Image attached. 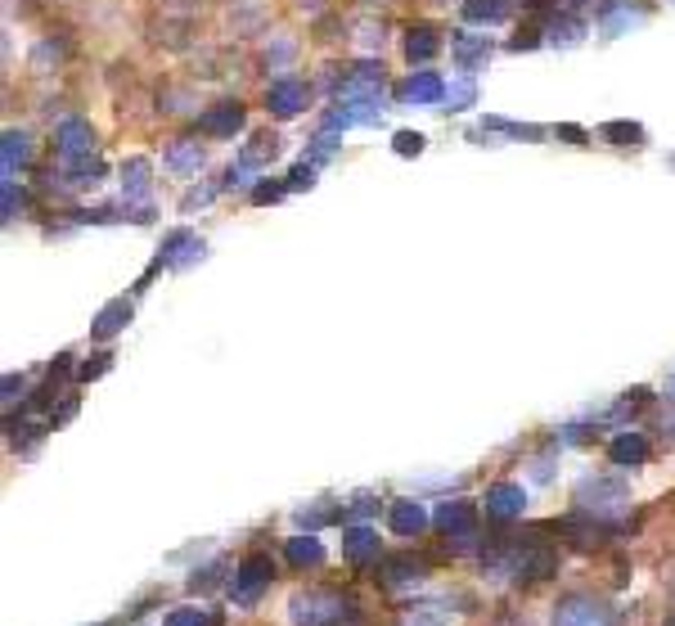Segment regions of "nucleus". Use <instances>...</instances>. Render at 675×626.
Here are the masks:
<instances>
[{
    "mask_svg": "<svg viewBox=\"0 0 675 626\" xmlns=\"http://www.w3.org/2000/svg\"><path fill=\"white\" fill-rule=\"evenodd\" d=\"M351 604L333 590H306L293 599V626H342L351 622Z\"/></svg>",
    "mask_w": 675,
    "mask_h": 626,
    "instance_id": "nucleus-1",
    "label": "nucleus"
},
{
    "mask_svg": "<svg viewBox=\"0 0 675 626\" xmlns=\"http://www.w3.org/2000/svg\"><path fill=\"white\" fill-rule=\"evenodd\" d=\"M554 626H617V613L594 595H567L554 608Z\"/></svg>",
    "mask_w": 675,
    "mask_h": 626,
    "instance_id": "nucleus-2",
    "label": "nucleus"
},
{
    "mask_svg": "<svg viewBox=\"0 0 675 626\" xmlns=\"http://www.w3.org/2000/svg\"><path fill=\"white\" fill-rule=\"evenodd\" d=\"M270 572H275V568H270L266 554H248V559L239 563V572H234V595H239L243 604H248V599H257V590L270 581Z\"/></svg>",
    "mask_w": 675,
    "mask_h": 626,
    "instance_id": "nucleus-3",
    "label": "nucleus"
},
{
    "mask_svg": "<svg viewBox=\"0 0 675 626\" xmlns=\"http://www.w3.org/2000/svg\"><path fill=\"white\" fill-rule=\"evenodd\" d=\"M486 509H491L495 518H513L522 509V491L518 487H495L491 496H486Z\"/></svg>",
    "mask_w": 675,
    "mask_h": 626,
    "instance_id": "nucleus-4",
    "label": "nucleus"
},
{
    "mask_svg": "<svg viewBox=\"0 0 675 626\" xmlns=\"http://www.w3.org/2000/svg\"><path fill=\"white\" fill-rule=\"evenodd\" d=\"M423 527H428V518H423V509H419V505H396V509H392V532H401V536H419Z\"/></svg>",
    "mask_w": 675,
    "mask_h": 626,
    "instance_id": "nucleus-5",
    "label": "nucleus"
},
{
    "mask_svg": "<svg viewBox=\"0 0 675 626\" xmlns=\"http://www.w3.org/2000/svg\"><path fill=\"white\" fill-rule=\"evenodd\" d=\"M387 581H392V586H410V581H423L428 577V568H423V563H410V559H387Z\"/></svg>",
    "mask_w": 675,
    "mask_h": 626,
    "instance_id": "nucleus-6",
    "label": "nucleus"
},
{
    "mask_svg": "<svg viewBox=\"0 0 675 626\" xmlns=\"http://www.w3.org/2000/svg\"><path fill=\"white\" fill-rule=\"evenodd\" d=\"M288 559L302 563V568H315V563H324V550L311 536H297V541H288Z\"/></svg>",
    "mask_w": 675,
    "mask_h": 626,
    "instance_id": "nucleus-7",
    "label": "nucleus"
},
{
    "mask_svg": "<svg viewBox=\"0 0 675 626\" xmlns=\"http://www.w3.org/2000/svg\"><path fill=\"white\" fill-rule=\"evenodd\" d=\"M437 523L446 527V532H468V527H473V509H468L464 500H455V505H446L437 514Z\"/></svg>",
    "mask_w": 675,
    "mask_h": 626,
    "instance_id": "nucleus-8",
    "label": "nucleus"
},
{
    "mask_svg": "<svg viewBox=\"0 0 675 626\" xmlns=\"http://www.w3.org/2000/svg\"><path fill=\"white\" fill-rule=\"evenodd\" d=\"M369 554H378V541L374 532H365V527H356V532H347V559H369Z\"/></svg>",
    "mask_w": 675,
    "mask_h": 626,
    "instance_id": "nucleus-9",
    "label": "nucleus"
},
{
    "mask_svg": "<svg viewBox=\"0 0 675 626\" xmlns=\"http://www.w3.org/2000/svg\"><path fill=\"white\" fill-rule=\"evenodd\" d=\"M167 626H216V617L207 608H176L167 613Z\"/></svg>",
    "mask_w": 675,
    "mask_h": 626,
    "instance_id": "nucleus-10",
    "label": "nucleus"
},
{
    "mask_svg": "<svg viewBox=\"0 0 675 626\" xmlns=\"http://www.w3.org/2000/svg\"><path fill=\"white\" fill-rule=\"evenodd\" d=\"M617 460H644V442H639V437H626V442H617Z\"/></svg>",
    "mask_w": 675,
    "mask_h": 626,
    "instance_id": "nucleus-11",
    "label": "nucleus"
}]
</instances>
